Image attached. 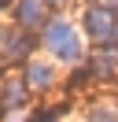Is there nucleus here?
<instances>
[{"label":"nucleus","mask_w":118,"mask_h":122,"mask_svg":"<svg viewBox=\"0 0 118 122\" xmlns=\"http://www.w3.org/2000/svg\"><path fill=\"white\" fill-rule=\"evenodd\" d=\"M55 4H59V0H55Z\"/></svg>","instance_id":"0eeeda50"},{"label":"nucleus","mask_w":118,"mask_h":122,"mask_svg":"<svg viewBox=\"0 0 118 122\" xmlns=\"http://www.w3.org/2000/svg\"><path fill=\"white\" fill-rule=\"evenodd\" d=\"M26 78L33 81V89H48V85H52V67H48V63H30Z\"/></svg>","instance_id":"39448f33"},{"label":"nucleus","mask_w":118,"mask_h":122,"mask_svg":"<svg viewBox=\"0 0 118 122\" xmlns=\"http://www.w3.org/2000/svg\"><path fill=\"white\" fill-rule=\"evenodd\" d=\"M48 26L44 19V0H19V26L22 30H37V26Z\"/></svg>","instance_id":"7ed1b4c3"},{"label":"nucleus","mask_w":118,"mask_h":122,"mask_svg":"<svg viewBox=\"0 0 118 122\" xmlns=\"http://www.w3.org/2000/svg\"><path fill=\"white\" fill-rule=\"evenodd\" d=\"M44 48L55 52L59 59H66V63H78L81 59L78 33H74V26L66 22V19H48V26H44Z\"/></svg>","instance_id":"f257e3e1"},{"label":"nucleus","mask_w":118,"mask_h":122,"mask_svg":"<svg viewBox=\"0 0 118 122\" xmlns=\"http://www.w3.org/2000/svg\"><path fill=\"white\" fill-rule=\"evenodd\" d=\"M0 48H4V56H11V59H22V56L30 52V37L22 41L19 33H0Z\"/></svg>","instance_id":"20e7f679"},{"label":"nucleus","mask_w":118,"mask_h":122,"mask_svg":"<svg viewBox=\"0 0 118 122\" xmlns=\"http://www.w3.org/2000/svg\"><path fill=\"white\" fill-rule=\"evenodd\" d=\"M0 4H7V0H0Z\"/></svg>","instance_id":"423d86ee"},{"label":"nucleus","mask_w":118,"mask_h":122,"mask_svg":"<svg viewBox=\"0 0 118 122\" xmlns=\"http://www.w3.org/2000/svg\"><path fill=\"white\" fill-rule=\"evenodd\" d=\"M85 30L92 41H111L118 33V15L114 8H107V4H96V8L85 11Z\"/></svg>","instance_id":"f03ea898"}]
</instances>
